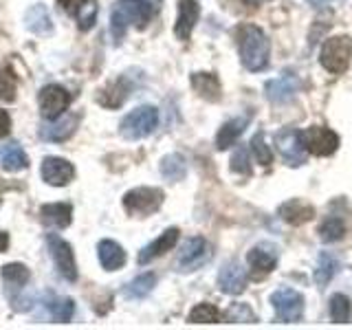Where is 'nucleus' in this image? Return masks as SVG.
<instances>
[{"label": "nucleus", "mask_w": 352, "mask_h": 330, "mask_svg": "<svg viewBox=\"0 0 352 330\" xmlns=\"http://www.w3.org/2000/svg\"><path fill=\"white\" fill-rule=\"evenodd\" d=\"M7 247H9V236L5 231H0V251H5Z\"/></svg>", "instance_id": "42"}, {"label": "nucleus", "mask_w": 352, "mask_h": 330, "mask_svg": "<svg viewBox=\"0 0 352 330\" xmlns=\"http://www.w3.org/2000/svg\"><path fill=\"white\" fill-rule=\"evenodd\" d=\"M0 165H3V170L7 172H20V170H27L29 157L18 143H9V146H5L3 154H0Z\"/></svg>", "instance_id": "27"}, {"label": "nucleus", "mask_w": 352, "mask_h": 330, "mask_svg": "<svg viewBox=\"0 0 352 330\" xmlns=\"http://www.w3.org/2000/svg\"><path fill=\"white\" fill-rule=\"evenodd\" d=\"M306 3H311L313 7H324V5L335 3V0H306Z\"/></svg>", "instance_id": "43"}, {"label": "nucleus", "mask_w": 352, "mask_h": 330, "mask_svg": "<svg viewBox=\"0 0 352 330\" xmlns=\"http://www.w3.org/2000/svg\"><path fill=\"white\" fill-rule=\"evenodd\" d=\"M278 214L289 225H304L315 216V207L300 201V198H293V201H286L284 205H280Z\"/></svg>", "instance_id": "19"}, {"label": "nucleus", "mask_w": 352, "mask_h": 330, "mask_svg": "<svg viewBox=\"0 0 352 330\" xmlns=\"http://www.w3.org/2000/svg\"><path fill=\"white\" fill-rule=\"evenodd\" d=\"M25 27L36 33V36H47V33L53 31V22H51V16H49V9L44 5H33L27 9L25 14Z\"/></svg>", "instance_id": "25"}, {"label": "nucleus", "mask_w": 352, "mask_h": 330, "mask_svg": "<svg viewBox=\"0 0 352 330\" xmlns=\"http://www.w3.org/2000/svg\"><path fill=\"white\" fill-rule=\"evenodd\" d=\"M44 306H47L49 315L55 319V322H71L75 315V302L69 300V297L55 295V293H47L44 295Z\"/></svg>", "instance_id": "24"}, {"label": "nucleus", "mask_w": 352, "mask_h": 330, "mask_svg": "<svg viewBox=\"0 0 352 330\" xmlns=\"http://www.w3.org/2000/svg\"><path fill=\"white\" fill-rule=\"evenodd\" d=\"M192 86L194 91L201 95L207 102H218L220 95H223V88H220V80L214 73H194L192 75Z\"/></svg>", "instance_id": "26"}, {"label": "nucleus", "mask_w": 352, "mask_h": 330, "mask_svg": "<svg viewBox=\"0 0 352 330\" xmlns=\"http://www.w3.org/2000/svg\"><path fill=\"white\" fill-rule=\"evenodd\" d=\"M245 3H247V5H253V7H256V5H262V3H267V0H245Z\"/></svg>", "instance_id": "44"}, {"label": "nucleus", "mask_w": 352, "mask_h": 330, "mask_svg": "<svg viewBox=\"0 0 352 330\" xmlns=\"http://www.w3.org/2000/svg\"><path fill=\"white\" fill-rule=\"evenodd\" d=\"M95 16H97V5L95 0H88V3L82 7V11L77 14V25H80L82 31L91 29L95 25Z\"/></svg>", "instance_id": "38"}, {"label": "nucleus", "mask_w": 352, "mask_h": 330, "mask_svg": "<svg viewBox=\"0 0 352 330\" xmlns=\"http://www.w3.org/2000/svg\"><path fill=\"white\" fill-rule=\"evenodd\" d=\"M209 258H212V251H209V242L205 238H187L179 251L176 264H179V271H196Z\"/></svg>", "instance_id": "11"}, {"label": "nucleus", "mask_w": 352, "mask_h": 330, "mask_svg": "<svg viewBox=\"0 0 352 330\" xmlns=\"http://www.w3.org/2000/svg\"><path fill=\"white\" fill-rule=\"evenodd\" d=\"M297 88H300V80H297V75L293 71H284L280 77H275L267 84V97L275 104H284L293 99V95L297 93Z\"/></svg>", "instance_id": "15"}, {"label": "nucleus", "mask_w": 352, "mask_h": 330, "mask_svg": "<svg viewBox=\"0 0 352 330\" xmlns=\"http://www.w3.org/2000/svg\"><path fill=\"white\" fill-rule=\"evenodd\" d=\"M271 304L275 308V315L280 317V322L293 324L300 322L304 315V297L293 289H280L271 295Z\"/></svg>", "instance_id": "8"}, {"label": "nucleus", "mask_w": 352, "mask_h": 330, "mask_svg": "<svg viewBox=\"0 0 352 330\" xmlns=\"http://www.w3.org/2000/svg\"><path fill=\"white\" fill-rule=\"evenodd\" d=\"M350 315H352V306H350V300L346 295L335 293L333 297H330V319H333L335 324L350 322Z\"/></svg>", "instance_id": "32"}, {"label": "nucleus", "mask_w": 352, "mask_h": 330, "mask_svg": "<svg viewBox=\"0 0 352 330\" xmlns=\"http://www.w3.org/2000/svg\"><path fill=\"white\" fill-rule=\"evenodd\" d=\"M128 95H130V84H126V80H119V82L110 84L106 88L104 95L99 97V102H102L104 106H108V108H117V106H121L126 102Z\"/></svg>", "instance_id": "30"}, {"label": "nucleus", "mask_w": 352, "mask_h": 330, "mask_svg": "<svg viewBox=\"0 0 352 330\" xmlns=\"http://www.w3.org/2000/svg\"><path fill=\"white\" fill-rule=\"evenodd\" d=\"M40 218L44 225L55 227V229H64L71 225L73 218V207L69 203H51V205H42L40 207Z\"/></svg>", "instance_id": "20"}, {"label": "nucleus", "mask_w": 352, "mask_h": 330, "mask_svg": "<svg viewBox=\"0 0 352 330\" xmlns=\"http://www.w3.org/2000/svg\"><path fill=\"white\" fill-rule=\"evenodd\" d=\"M352 60V38L348 36H335L328 38L322 44V51H319V62L322 66L333 75H341L348 71Z\"/></svg>", "instance_id": "4"}, {"label": "nucleus", "mask_w": 352, "mask_h": 330, "mask_svg": "<svg viewBox=\"0 0 352 330\" xmlns=\"http://www.w3.org/2000/svg\"><path fill=\"white\" fill-rule=\"evenodd\" d=\"M238 51L240 62L247 71H264L269 64L271 42L264 31L256 25H242L238 29Z\"/></svg>", "instance_id": "2"}, {"label": "nucleus", "mask_w": 352, "mask_h": 330, "mask_svg": "<svg viewBox=\"0 0 352 330\" xmlns=\"http://www.w3.org/2000/svg\"><path fill=\"white\" fill-rule=\"evenodd\" d=\"M176 242H179V229L172 227L168 231H163V234L157 240H152L150 245H146L139 251V264H148L154 258H159V256H163V253H168L170 249H174Z\"/></svg>", "instance_id": "17"}, {"label": "nucleus", "mask_w": 352, "mask_h": 330, "mask_svg": "<svg viewBox=\"0 0 352 330\" xmlns=\"http://www.w3.org/2000/svg\"><path fill=\"white\" fill-rule=\"evenodd\" d=\"M344 234H346V225H344V220L337 216L326 218L322 227H319V238L324 242H337L344 238Z\"/></svg>", "instance_id": "34"}, {"label": "nucleus", "mask_w": 352, "mask_h": 330, "mask_svg": "<svg viewBox=\"0 0 352 330\" xmlns=\"http://www.w3.org/2000/svg\"><path fill=\"white\" fill-rule=\"evenodd\" d=\"M31 280V273L25 264L11 262L7 267H3V284H5V293L9 297L14 311H29L31 300L29 297H22V291L27 289V284Z\"/></svg>", "instance_id": "5"}, {"label": "nucleus", "mask_w": 352, "mask_h": 330, "mask_svg": "<svg viewBox=\"0 0 352 330\" xmlns=\"http://www.w3.org/2000/svg\"><path fill=\"white\" fill-rule=\"evenodd\" d=\"M304 141H306V150L317 157H328V154L337 152L339 148V137L337 132L324 126H313L304 132Z\"/></svg>", "instance_id": "12"}, {"label": "nucleus", "mask_w": 352, "mask_h": 330, "mask_svg": "<svg viewBox=\"0 0 352 330\" xmlns=\"http://www.w3.org/2000/svg\"><path fill=\"white\" fill-rule=\"evenodd\" d=\"M163 192L159 187H135L124 196V209L130 216H152L163 205Z\"/></svg>", "instance_id": "6"}, {"label": "nucleus", "mask_w": 352, "mask_h": 330, "mask_svg": "<svg viewBox=\"0 0 352 330\" xmlns=\"http://www.w3.org/2000/svg\"><path fill=\"white\" fill-rule=\"evenodd\" d=\"M75 126H77V119L75 117H58L49 121V124L40 126V139L44 141H64L69 139L73 132H75Z\"/></svg>", "instance_id": "23"}, {"label": "nucleus", "mask_w": 352, "mask_h": 330, "mask_svg": "<svg viewBox=\"0 0 352 330\" xmlns=\"http://www.w3.org/2000/svg\"><path fill=\"white\" fill-rule=\"evenodd\" d=\"M190 324H218L223 319V313L214 304H198L190 313Z\"/></svg>", "instance_id": "33"}, {"label": "nucleus", "mask_w": 352, "mask_h": 330, "mask_svg": "<svg viewBox=\"0 0 352 330\" xmlns=\"http://www.w3.org/2000/svg\"><path fill=\"white\" fill-rule=\"evenodd\" d=\"M218 286L227 295H240L247 289V271L240 267V262H227L218 273Z\"/></svg>", "instance_id": "14"}, {"label": "nucleus", "mask_w": 352, "mask_h": 330, "mask_svg": "<svg viewBox=\"0 0 352 330\" xmlns=\"http://www.w3.org/2000/svg\"><path fill=\"white\" fill-rule=\"evenodd\" d=\"M18 91L16 75L11 69H0V102H14Z\"/></svg>", "instance_id": "35"}, {"label": "nucleus", "mask_w": 352, "mask_h": 330, "mask_svg": "<svg viewBox=\"0 0 352 330\" xmlns=\"http://www.w3.org/2000/svg\"><path fill=\"white\" fill-rule=\"evenodd\" d=\"M47 245H49V253H51V258H53L62 278L66 282H75L77 280V264H75V256H73V249L69 242L60 238L58 234H51L47 238Z\"/></svg>", "instance_id": "9"}, {"label": "nucleus", "mask_w": 352, "mask_h": 330, "mask_svg": "<svg viewBox=\"0 0 352 330\" xmlns=\"http://www.w3.org/2000/svg\"><path fill=\"white\" fill-rule=\"evenodd\" d=\"M251 150H253V157H256V161L260 165H264V168L273 163V152L267 146V141H264V132L262 130L253 135V139H251Z\"/></svg>", "instance_id": "36"}, {"label": "nucleus", "mask_w": 352, "mask_h": 330, "mask_svg": "<svg viewBox=\"0 0 352 330\" xmlns=\"http://www.w3.org/2000/svg\"><path fill=\"white\" fill-rule=\"evenodd\" d=\"M161 174L168 181H172V183L183 181L185 174H187L185 159L181 157V154H168V157H163V161H161Z\"/></svg>", "instance_id": "29"}, {"label": "nucleus", "mask_w": 352, "mask_h": 330, "mask_svg": "<svg viewBox=\"0 0 352 330\" xmlns=\"http://www.w3.org/2000/svg\"><path fill=\"white\" fill-rule=\"evenodd\" d=\"M9 130H11V117H9L7 110L0 108V139L7 137Z\"/></svg>", "instance_id": "41"}, {"label": "nucleus", "mask_w": 352, "mask_h": 330, "mask_svg": "<svg viewBox=\"0 0 352 330\" xmlns=\"http://www.w3.org/2000/svg\"><path fill=\"white\" fill-rule=\"evenodd\" d=\"M275 146H278L284 163L291 165V168H300L308 159L304 132L297 128H282L278 135H275Z\"/></svg>", "instance_id": "7"}, {"label": "nucleus", "mask_w": 352, "mask_h": 330, "mask_svg": "<svg viewBox=\"0 0 352 330\" xmlns=\"http://www.w3.org/2000/svg\"><path fill=\"white\" fill-rule=\"evenodd\" d=\"M69 104H71V95L58 84H49L40 91V113L47 121L62 117Z\"/></svg>", "instance_id": "10"}, {"label": "nucleus", "mask_w": 352, "mask_h": 330, "mask_svg": "<svg viewBox=\"0 0 352 330\" xmlns=\"http://www.w3.org/2000/svg\"><path fill=\"white\" fill-rule=\"evenodd\" d=\"M225 319H227V322H240V319H245V322H253L256 317H253L251 308L247 304H234L225 313Z\"/></svg>", "instance_id": "39"}, {"label": "nucleus", "mask_w": 352, "mask_h": 330, "mask_svg": "<svg viewBox=\"0 0 352 330\" xmlns=\"http://www.w3.org/2000/svg\"><path fill=\"white\" fill-rule=\"evenodd\" d=\"M88 3V0H58V5L66 11L69 16H73V18H77V14L82 11V7Z\"/></svg>", "instance_id": "40"}, {"label": "nucleus", "mask_w": 352, "mask_h": 330, "mask_svg": "<svg viewBox=\"0 0 352 330\" xmlns=\"http://www.w3.org/2000/svg\"><path fill=\"white\" fill-rule=\"evenodd\" d=\"M157 3L159 0H117L113 14H110V33H113L115 42L119 44L124 40L128 25L146 29L154 9H157Z\"/></svg>", "instance_id": "1"}, {"label": "nucleus", "mask_w": 352, "mask_h": 330, "mask_svg": "<svg viewBox=\"0 0 352 330\" xmlns=\"http://www.w3.org/2000/svg\"><path fill=\"white\" fill-rule=\"evenodd\" d=\"M97 256L106 271H117L126 264V251L115 240H102L97 245Z\"/></svg>", "instance_id": "22"}, {"label": "nucleus", "mask_w": 352, "mask_h": 330, "mask_svg": "<svg viewBox=\"0 0 352 330\" xmlns=\"http://www.w3.org/2000/svg\"><path fill=\"white\" fill-rule=\"evenodd\" d=\"M201 16V7H198L196 0H179V18H176L174 33L179 40H190L192 31Z\"/></svg>", "instance_id": "16"}, {"label": "nucleus", "mask_w": 352, "mask_h": 330, "mask_svg": "<svg viewBox=\"0 0 352 330\" xmlns=\"http://www.w3.org/2000/svg\"><path fill=\"white\" fill-rule=\"evenodd\" d=\"M249 121H251V113H245V115L234 117V119H229L227 124H223V128H220L218 135H216V148L218 150H227L231 146H236V141L240 139V135L247 130Z\"/></svg>", "instance_id": "18"}, {"label": "nucleus", "mask_w": 352, "mask_h": 330, "mask_svg": "<svg viewBox=\"0 0 352 330\" xmlns=\"http://www.w3.org/2000/svg\"><path fill=\"white\" fill-rule=\"evenodd\" d=\"M75 176V168L73 163H69L66 159L60 157H47L42 163V181L53 187H64L73 181Z\"/></svg>", "instance_id": "13"}, {"label": "nucleus", "mask_w": 352, "mask_h": 330, "mask_svg": "<svg viewBox=\"0 0 352 330\" xmlns=\"http://www.w3.org/2000/svg\"><path fill=\"white\" fill-rule=\"evenodd\" d=\"M247 262L256 278H264V275H269L275 269V264H278V253L267 247H253L247 256Z\"/></svg>", "instance_id": "21"}, {"label": "nucleus", "mask_w": 352, "mask_h": 330, "mask_svg": "<svg viewBox=\"0 0 352 330\" xmlns=\"http://www.w3.org/2000/svg\"><path fill=\"white\" fill-rule=\"evenodd\" d=\"M157 286V275L154 273H143L139 278H135L130 284H126L124 295L128 300H143L152 293V289Z\"/></svg>", "instance_id": "28"}, {"label": "nucleus", "mask_w": 352, "mask_h": 330, "mask_svg": "<svg viewBox=\"0 0 352 330\" xmlns=\"http://www.w3.org/2000/svg\"><path fill=\"white\" fill-rule=\"evenodd\" d=\"M337 269H339V262L335 260V256L322 253V256H319V262H317V269H315V282L319 286H326L330 280L335 278Z\"/></svg>", "instance_id": "31"}, {"label": "nucleus", "mask_w": 352, "mask_h": 330, "mask_svg": "<svg viewBox=\"0 0 352 330\" xmlns=\"http://www.w3.org/2000/svg\"><path fill=\"white\" fill-rule=\"evenodd\" d=\"M231 170L236 174H242V176H249L251 174V165H249V152L247 148H238L234 152V157H231Z\"/></svg>", "instance_id": "37"}, {"label": "nucleus", "mask_w": 352, "mask_h": 330, "mask_svg": "<svg viewBox=\"0 0 352 330\" xmlns=\"http://www.w3.org/2000/svg\"><path fill=\"white\" fill-rule=\"evenodd\" d=\"M157 126H159V110L154 106H139L121 119L119 135L128 141H137L152 135Z\"/></svg>", "instance_id": "3"}]
</instances>
